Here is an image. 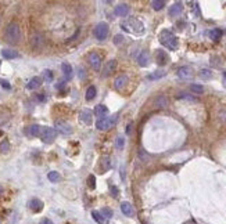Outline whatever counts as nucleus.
Instances as JSON below:
<instances>
[{
  "instance_id": "1a4fd4ad",
  "label": "nucleus",
  "mask_w": 226,
  "mask_h": 224,
  "mask_svg": "<svg viewBox=\"0 0 226 224\" xmlns=\"http://www.w3.org/2000/svg\"><path fill=\"white\" fill-rule=\"evenodd\" d=\"M115 69H117V61H115V60L107 61L106 65H104V69H103V76H104V78L111 76L112 73L115 72Z\"/></svg>"
},
{
  "instance_id": "c756f323",
  "label": "nucleus",
  "mask_w": 226,
  "mask_h": 224,
  "mask_svg": "<svg viewBox=\"0 0 226 224\" xmlns=\"http://www.w3.org/2000/svg\"><path fill=\"white\" fill-rule=\"evenodd\" d=\"M47 179L50 180L52 183H57V181H60V173H57V172H50L49 174H47Z\"/></svg>"
},
{
  "instance_id": "2f4dec72",
  "label": "nucleus",
  "mask_w": 226,
  "mask_h": 224,
  "mask_svg": "<svg viewBox=\"0 0 226 224\" xmlns=\"http://www.w3.org/2000/svg\"><path fill=\"white\" fill-rule=\"evenodd\" d=\"M200 76L203 79H207V80H208V79L212 78V72H211L210 69H201L200 71Z\"/></svg>"
},
{
  "instance_id": "7c9ffc66",
  "label": "nucleus",
  "mask_w": 226,
  "mask_h": 224,
  "mask_svg": "<svg viewBox=\"0 0 226 224\" xmlns=\"http://www.w3.org/2000/svg\"><path fill=\"white\" fill-rule=\"evenodd\" d=\"M190 90L193 91V93H196V94H201V93H204V87L201 86V84H192L190 86Z\"/></svg>"
},
{
  "instance_id": "a19ab883",
  "label": "nucleus",
  "mask_w": 226,
  "mask_h": 224,
  "mask_svg": "<svg viewBox=\"0 0 226 224\" xmlns=\"http://www.w3.org/2000/svg\"><path fill=\"white\" fill-rule=\"evenodd\" d=\"M132 127H133L132 123H129V125L126 126V134H130V133H132Z\"/></svg>"
},
{
  "instance_id": "9d476101",
  "label": "nucleus",
  "mask_w": 226,
  "mask_h": 224,
  "mask_svg": "<svg viewBox=\"0 0 226 224\" xmlns=\"http://www.w3.org/2000/svg\"><path fill=\"white\" fill-rule=\"evenodd\" d=\"M178 76H179L180 79L187 80V79L193 78V69L190 67H180L179 69H178Z\"/></svg>"
},
{
  "instance_id": "a211bd4d",
  "label": "nucleus",
  "mask_w": 226,
  "mask_h": 224,
  "mask_svg": "<svg viewBox=\"0 0 226 224\" xmlns=\"http://www.w3.org/2000/svg\"><path fill=\"white\" fill-rule=\"evenodd\" d=\"M154 105H156L157 108H165L166 105H168V100H166V97L164 94H160V96H157V98L154 100Z\"/></svg>"
},
{
  "instance_id": "f03ea898",
  "label": "nucleus",
  "mask_w": 226,
  "mask_h": 224,
  "mask_svg": "<svg viewBox=\"0 0 226 224\" xmlns=\"http://www.w3.org/2000/svg\"><path fill=\"white\" fill-rule=\"evenodd\" d=\"M121 28H122L124 31L130 32V33H135V35L144 33V25L136 18H129L128 21L122 22L121 24Z\"/></svg>"
},
{
  "instance_id": "4be33fe9",
  "label": "nucleus",
  "mask_w": 226,
  "mask_h": 224,
  "mask_svg": "<svg viewBox=\"0 0 226 224\" xmlns=\"http://www.w3.org/2000/svg\"><path fill=\"white\" fill-rule=\"evenodd\" d=\"M2 55L7 60H13V58H17L18 57V53L16 50H11V49H3L2 50Z\"/></svg>"
},
{
  "instance_id": "412c9836",
  "label": "nucleus",
  "mask_w": 226,
  "mask_h": 224,
  "mask_svg": "<svg viewBox=\"0 0 226 224\" xmlns=\"http://www.w3.org/2000/svg\"><path fill=\"white\" fill-rule=\"evenodd\" d=\"M42 84V79L40 78H38V76H35V78H32L31 80L28 82V84H26V89H29V90H35V89H38Z\"/></svg>"
},
{
  "instance_id": "5701e85b",
  "label": "nucleus",
  "mask_w": 226,
  "mask_h": 224,
  "mask_svg": "<svg viewBox=\"0 0 226 224\" xmlns=\"http://www.w3.org/2000/svg\"><path fill=\"white\" fill-rule=\"evenodd\" d=\"M128 11H129V7H128L126 4H118L117 7H115V14L120 17H126Z\"/></svg>"
},
{
  "instance_id": "72a5a7b5",
  "label": "nucleus",
  "mask_w": 226,
  "mask_h": 224,
  "mask_svg": "<svg viewBox=\"0 0 226 224\" xmlns=\"http://www.w3.org/2000/svg\"><path fill=\"white\" fill-rule=\"evenodd\" d=\"M102 214H103L104 217H106V219H108V220H110V219L112 217V214H114V213H112V210H111L110 208H104L103 210H102Z\"/></svg>"
},
{
  "instance_id": "79ce46f5",
  "label": "nucleus",
  "mask_w": 226,
  "mask_h": 224,
  "mask_svg": "<svg viewBox=\"0 0 226 224\" xmlns=\"http://www.w3.org/2000/svg\"><path fill=\"white\" fill-rule=\"evenodd\" d=\"M40 224H53V223H52V220H49V219H42Z\"/></svg>"
},
{
  "instance_id": "bb28decb",
  "label": "nucleus",
  "mask_w": 226,
  "mask_h": 224,
  "mask_svg": "<svg viewBox=\"0 0 226 224\" xmlns=\"http://www.w3.org/2000/svg\"><path fill=\"white\" fill-rule=\"evenodd\" d=\"M151 7H153L156 11H160L165 7V2L164 0H153V2H151Z\"/></svg>"
},
{
  "instance_id": "b1692460",
  "label": "nucleus",
  "mask_w": 226,
  "mask_h": 224,
  "mask_svg": "<svg viewBox=\"0 0 226 224\" xmlns=\"http://www.w3.org/2000/svg\"><path fill=\"white\" fill-rule=\"evenodd\" d=\"M107 107L106 105H103V104H100V105H97L96 108H94V115H96L97 118H100V119H102L103 116H106L107 115Z\"/></svg>"
},
{
  "instance_id": "6e6552de",
  "label": "nucleus",
  "mask_w": 226,
  "mask_h": 224,
  "mask_svg": "<svg viewBox=\"0 0 226 224\" xmlns=\"http://www.w3.org/2000/svg\"><path fill=\"white\" fill-rule=\"evenodd\" d=\"M88 61H89V64H90V67L96 71L100 69V67H102V57L94 51L88 55Z\"/></svg>"
},
{
  "instance_id": "39448f33",
  "label": "nucleus",
  "mask_w": 226,
  "mask_h": 224,
  "mask_svg": "<svg viewBox=\"0 0 226 224\" xmlns=\"http://www.w3.org/2000/svg\"><path fill=\"white\" fill-rule=\"evenodd\" d=\"M115 120H117V115H114L111 118H102V119H99L96 122V127L99 130H110L115 125Z\"/></svg>"
},
{
  "instance_id": "20e7f679",
  "label": "nucleus",
  "mask_w": 226,
  "mask_h": 224,
  "mask_svg": "<svg viewBox=\"0 0 226 224\" xmlns=\"http://www.w3.org/2000/svg\"><path fill=\"white\" fill-rule=\"evenodd\" d=\"M40 138L43 143L46 144H50L53 143V141L56 140V137H57V130L53 127H42L40 129Z\"/></svg>"
},
{
  "instance_id": "0eeeda50",
  "label": "nucleus",
  "mask_w": 226,
  "mask_h": 224,
  "mask_svg": "<svg viewBox=\"0 0 226 224\" xmlns=\"http://www.w3.org/2000/svg\"><path fill=\"white\" fill-rule=\"evenodd\" d=\"M54 129L57 131H60L62 134H71L72 133V127H71L70 123L64 122V120H56V125H54Z\"/></svg>"
},
{
  "instance_id": "f257e3e1",
  "label": "nucleus",
  "mask_w": 226,
  "mask_h": 224,
  "mask_svg": "<svg viewBox=\"0 0 226 224\" xmlns=\"http://www.w3.org/2000/svg\"><path fill=\"white\" fill-rule=\"evenodd\" d=\"M6 40H7L10 45H17L21 40V28L17 22H10L6 28L4 32Z\"/></svg>"
},
{
  "instance_id": "423d86ee",
  "label": "nucleus",
  "mask_w": 226,
  "mask_h": 224,
  "mask_svg": "<svg viewBox=\"0 0 226 224\" xmlns=\"http://www.w3.org/2000/svg\"><path fill=\"white\" fill-rule=\"evenodd\" d=\"M94 36L97 40H104L108 36V25L106 22H99L94 28Z\"/></svg>"
},
{
  "instance_id": "393cba45",
  "label": "nucleus",
  "mask_w": 226,
  "mask_h": 224,
  "mask_svg": "<svg viewBox=\"0 0 226 224\" xmlns=\"http://www.w3.org/2000/svg\"><path fill=\"white\" fill-rule=\"evenodd\" d=\"M208 35H210V37H211V39H212V40H215V42H216V40H219V39H221V37H222V35H224V32H222V29H218V28H216V29H211V31H210V33H208Z\"/></svg>"
},
{
  "instance_id": "4468645a",
  "label": "nucleus",
  "mask_w": 226,
  "mask_h": 224,
  "mask_svg": "<svg viewBox=\"0 0 226 224\" xmlns=\"http://www.w3.org/2000/svg\"><path fill=\"white\" fill-rule=\"evenodd\" d=\"M156 60L160 65H165V64H168V61H169V55L166 54L165 51H162V50H158L156 54Z\"/></svg>"
},
{
  "instance_id": "aec40b11",
  "label": "nucleus",
  "mask_w": 226,
  "mask_h": 224,
  "mask_svg": "<svg viewBox=\"0 0 226 224\" xmlns=\"http://www.w3.org/2000/svg\"><path fill=\"white\" fill-rule=\"evenodd\" d=\"M92 217L94 219V222L99 223V224H108V219H106V217H104L100 212L93 210V212H92Z\"/></svg>"
},
{
  "instance_id": "c9c22d12",
  "label": "nucleus",
  "mask_w": 226,
  "mask_h": 224,
  "mask_svg": "<svg viewBox=\"0 0 226 224\" xmlns=\"http://www.w3.org/2000/svg\"><path fill=\"white\" fill-rule=\"evenodd\" d=\"M115 147H117L118 149H122L124 148V138L122 137H118L117 141H115Z\"/></svg>"
},
{
  "instance_id": "7ed1b4c3",
  "label": "nucleus",
  "mask_w": 226,
  "mask_h": 224,
  "mask_svg": "<svg viewBox=\"0 0 226 224\" xmlns=\"http://www.w3.org/2000/svg\"><path fill=\"white\" fill-rule=\"evenodd\" d=\"M160 43L165 46L169 50H176L178 49V39L172 32L169 31H162L160 33Z\"/></svg>"
},
{
  "instance_id": "c03bdc74",
  "label": "nucleus",
  "mask_w": 226,
  "mask_h": 224,
  "mask_svg": "<svg viewBox=\"0 0 226 224\" xmlns=\"http://www.w3.org/2000/svg\"><path fill=\"white\" fill-rule=\"evenodd\" d=\"M2 191H3V188H2V187H0V192H2Z\"/></svg>"
},
{
  "instance_id": "ea45409f",
  "label": "nucleus",
  "mask_w": 226,
  "mask_h": 224,
  "mask_svg": "<svg viewBox=\"0 0 226 224\" xmlns=\"http://www.w3.org/2000/svg\"><path fill=\"white\" fill-rule=\"evenodd\" d=\"M0 149H2V152H7V149H8V143H7V141H6V143H2Z\"/></svg>"
},
{
  "instance_id": "c85d7f7f",
  "label": "nucleus",
  "mask_w": 226,
  "mask_h": 224,
  "mask_svg": "<svg viewBox=\"0 0 226 224\" xmlns=\"http://www.w3.org/2000/svg\"><path fill=\"white\" fill-rule=\"evenodd\" d=\"M164 76H165V72H164V71H156L154 73L148 75V79H150V80H156V79L164 78Z\"/></svg>"
},
{
  "instance_id": "9b49d317",
  "label": "nucleus",
  "mask_w": 226,
  "mask_h": 224,
  "mask_svg": "<svg viewBox=\"0 0 226 224\" xmlns=\"http://www.w3.org/2000/svg\"><path fill=\"white\" fill-rule=\"evenodd\" d=\"M128 83H129V78H128L126 75H121V76H118V78L114 80V86H115V89H118V90H122V89H125Z\"/></svg>"
},
{
  "instance_id": "f3484780",
  "label": "nucleus",
  "mask_w": 226,
  "mask_h": 224,
  "mask_svg": "<svg viewBox=\"0 0 226 224\" xmlns=\"http://www.w3.org/2000/svg\"><path fill=\"white\" fill-rule=\"evenodd\" d=\"M182 10H183L182 3H180V2L174 3V4H172V7L169 8V15H171V17H178L180 13H182Z\"/></svg>"
},
{
  "instance_id": "6ab92c4d",
  "label": "nucleus",
  "mask_w": 226,
  "mask_h": 224,
  "mask_svg": "<svg viewBox=\"0 0 226 224\" xmlns=\"http://www.w3.org/2000/svg\"><path fill=\"white\" fill-rule=\"evenodd\" d=\"M61 71H62V73H64V76H65V79H67V80H70V79L72 78L74 71H72V67H71L68 62L62 64V65H61Z\"/></svg>"
},
{
  "instance_id": "dca6fc26",
  "label": "nucleus",
  "mask_w": 226,
  "mask_h": 224,
  "mask_svg": "<svg viewBox=\"0 0 226 224\" xmlns=\"http://www.w3.org/2000/svg\"><path fill=\"white\" fill-rule=\"evenodd\" d=\"M28 206H29V209H32L34 212H40L42 209H43V202H42L40 199H38V198H34V199L29 201Z\"/></svg>"
},
{
  "instance_id": "58836bf2",
  "label": "nucleus",
  "mask_w": 226,
  "mask_h": 224,
  "mask_svg": "<svg viewBox=\"0 0 226 224\" xmlns=\"http://www.w3.org/2000/svg\"><path fill=\"white\" fill-rule=\"evenodd\" d=\"M110 191H111L112 196H118V194H120V190H118L117 187H114V185H111V187H110Z\"/></svg>"
},
{
  "instance_id": "ddd939ff",
  "label": "nucleus",
  "mask_w": 226,
  "mask_h": 224,
  "mask_svg": "<svg viewBox=\"0 0 226 224\" xmlns=\"http://www.w3.org/2000/svg\"><path fill=\"white\" fill-rule=\"evenodd\" d=\"M121 210H122V213L128 217L135 216V209H133V206L130 205L129 202H122L121 203Z\"/></svg>"
},
{
  "instance_id": "f8f14e48",
  "label": "nucleus",
  "mask_w": 226,
  "mask_h": 224,
  "mask_svg": "<svg viewBox=\"0 0 226 224\" xmlns=\"http://www.w3.org/2000/svg\"><path fill=\"white\" fill-rule=\"evenodd\" d=\"M148 62H150V54H148V51H140V54L138 55V64L140 67H147Z\"/></svg>"
},
{
  "instance_id": "37998d69",
  "label": "nucleus",
  "mask_w": 226,
  "mask_h": 224,
  "mask_svg": "<svg viewBox=\"0 0 226 224\" xmlns=\"http://www.w3.org/2000/svg\"><path fill=\"white\" fill-rule=\"evenodd\" d=\"M85 73H86L85 71H83L82 68H79V76H81V78H83V76H85Z\"/></svg>"
},
{
  "instance_id": "a18cd8bd",
  "label": "nucleus",
  "mask_w": 226,
  "mask_h": 224,
  "mask_svg": "<svg viewBox=\"0 0 226 224\" xmlns=\"http://www.w3.org/2000/svg\"><path fill=\"white\" fill-rule=\"evenodd\" d=\"M224 76H225V79H226V72H225V73H224Z\"/></svg>"
},
{
  "instance_id": "2eb2a0df",
  "label": "nucleus",
  "mask_w": 226,
  "mask_h": 224,
  "mask_svg": "<svg viewBox=\"0 0 226 224\" xmlns=\"http://www.w3.org/2000/svg\"><path fill=\"white\" fill-rule=\"evenodd\" d=\"M79 120H81L82 123H85V125H90L92 123V112L89 110L81 111V114H79Z\"/></svg>"
},
{
  "instance_id": "473e14b6",
  "label": "nucleus",
  "mask_w": 226,
  "mask_h": 224,
  "mask_svg": "<svg viewBox=\"0 0 226 224\" xmlns=\"http://www.w3.org/2000/svg\"><path fill=\"white\" fill-rule=\"evenodd\" d=\"M43 78H44V80L46 82H52L53 80V72L52 71H49V69H44L43 71Z\"/></svg>"
},
{
  "instance_id": "4c0bfd02",
  "label": "nucleus",
  "mask_w": 226,
  "mask_h": 224,
  "mask_svg": "<svg viewBox=\"0 0 226 224\" xmlns=\"http://www.w3.org/2000/svg\"><path fill=\"white\" fill-rule=\"evenodd\" d=\"M122 42H124V36H122V35H117V36L114 37V43H115V45H121Z\"/></svg>"
},
{
  "instance_id": "e433bc0d",
  "label": "nucleus",
  "mask_w": 226,
  "mask_h": 224,
  "mask_svg": "<svg viewBox=\"0 0 226 224\" xmlns=\"http://www.w3.org/2000/svg\"><path fill=\"white\" fill-rule=\"evenodd\" d=\"M0 84H2L3 89H7V90H10V89H11L10 83H8L7 80H4V79H0Z\"/></svg>"
},
{
  "instance_id": "cd10ccee",
  "label": "nucleus",
  "mask_w": 226,
  "mask_h": 224,
  "mask_svg": "<svg viewBox=\"0 0 226 224\" xmlns=\"http://www.w3.org/2000/svg\"><path fill=\"white\" fill-rule=\"evenodd\" d=\"M94 97H96V87L90 86L88 90H86V100L90 101V100H93Z\"/></svg>"
},
{
  "instance_id": "f704fd0d",
  "label": "nucleus",
  "mask_w": 226,
  "mask_h": 224,
  "mask_svg": "<svg viewBox=\"0 0 226 224\" xmlns=\"http://www.w3.org/2000/svg\"><path fill=\"white\" fill-rule=\"evenodd\" d=\"M88 183H89V187L90 188H94L96 187V177H94L93 174H90L88 177Z\"/></svg>"
},
{
  "instance_id": "a878e982",
  "label": "nucleus",
  "mask_w": 226,
  "mask_h": 224,
  "mask_svg": "<svg viewBox=\"0 0 226 224\" xmlns=\"http://www.w3.org/2000/svg\"><path fill=\"white\" fill-rule=\"evenodd\" d=\"M40 126L39 125H32V126H29L28 127V134L29 136H32V137H36V136H39L40 134Z\"/></svg>"
}]
</instances>
